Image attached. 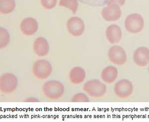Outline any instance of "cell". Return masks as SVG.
I'll return each instance as SVG.
<instances>
[{
	"label": "cell",
	"mask_w": 149,
	"mask_h": 122,
	"mask_svg": "<svg viewBox=\"0 0 149 122\" xmlns=\"http://www.w3.org/2000/svg\"><path fill=\"white\" fill-rule=\"evenodd\" d=\"M59 5L65 7L75 14L78 10L79 3L77 0H60Z\"/></svg>",
	"instance_id": "e0dca14e"
},
{
	"label": "cell",
	"mask_w": 149,
	"mask_h": 122,
	"mask_svg": "<svg viewBox=\"0 0 149 122\" xmlns=\"http://www.w3.org/2000/svg\"><path fill=\"white\" fill-rule=\"evenodd\" d=\"M86 78V73L83 68L75 67L70 71L69 78L73 85H80L83 83Z\"/></svg>",
	"instance_id": "5bb4252c"
},
{
	"label": "cell",
	"mask_w": 149,
	"mask_h": 122,
	"mask_svg": "<svg viewBox=\"0 0 149 122\" xmlns=\"http://www.w3.org/2000/svg\"><path fill=\"white\" fill-rule=\"evenodd\" d=\"M25 102H39V100H38L37 99L35 98L34 97H30L29 98L26 99Z\"/></svg>",
	"instance_id": "603a6c76"
},
{
	"label": "cell",
	"mask_w": 149,
	"mask_h": 122,
	"mask_svg": "<svg viewBox=\"0 0 149 122\" xmlns=\"http://www.w3.org/2000/svg\"><path fill=\"white\" fill-rule=\"evenodd\" d=\"M118 70L115 67L109 66L103 69L101 73V78L105 83L112 84L118 76Z\"/></svg>",
	"instance_id": "9a60e30c"
},
{
	"label": "cell",
	"mask_w": 149,
	"mask_h": 122,
	"mask_svg": "<svg viewBox=\"0 0 149 122\" xmlns=\"http://www.w3.org/2000/svg\"><path fill=\"white\" fill-rule=\"evenodd\" d=\"M10 34L8 31L3 27L0 28V47L1 49L5 47L9 44Z\"/></svg>",
	"instance_id": "ac0fdd59"
},
{
	"label": "cell",
	"mask_w": 149,
	"mask_h": 122,
	"mask_svg": "<svg viewBox=\"0 0 149 122\" xmlns=\"http://www.w3.org/2000/svg\"><path fill=\"white\" fill-rule=\"evenodd\" d=\"M144 27V19L140 14H131L126 18L125 27L131 33H138L142 31Z\"/></svg>",
	"instance_id": "277c9868"
},
{
	"label": "cell",
	"mask_w": 149,
	"mask_h": 122,
	"mask_svg": "<svg viewBox=\"0 0 149 122\" xmlns=\"http://www.w3.org/2000/svg\"><path fill=\"white\" fill-rule=\"evenodd\" d=\"M148 71H149V69H148Z\"/></svg>",
	"instance_id": "cb8c5ba5"
},
{
	"label": "cell",
	"mask_w": 149,
	"mask_h": 122,
	"mask_svg": "<svg viewBox=\"0 0 149 122\" xmlns=\"http://www.w3.org/2000/svg\"><path fill=\"white\" fill-rule=\"evenodd\" d=\"M32 71L36 78L39 80H46L52 73V66L49 61L38 60L32 65Z\"/></svg>",
	"instance_id": "3957f363"
},
{
	"label": "cell",
	"mask_w": 149,
	"mask_h": 122,
	"mask_svg": "<svg viewBox=\"0 0 149 122\" xmlns=\"http://www.w3.org/2000/svg\"><path fill=\"white\" fill-rule=\"evenodd\" d=\"M38 28V24L36 19L32 17L24 19L20 24V29L22 33L26 36L35 34Z\"/></svg>",
	"instance_id": "30bf717a"
},
{
	"label": "cell",
	"mask_w": 149,
	"mask_h": 122,
	"mask_svg": "<svg viewBox=\"0 0 149 122\" xmlns=\"http://www.w3.org/2000/svg\"><path fill=\"white\" fill-rule=\"evenodd\" d=\"M72 102H90V99L87 95L84 93H78L73 95L71 98Z\"/></svg>",
	"instance_id": "ffe728a7"
},
{
	"label": "cell",
	"mask_w": 149,
	"mask_h": 122,
	"mask_svg": "<svg viewBox=\"0 0 149 122\" xmlns=\"http://www.w3.org/2000/svg\"><path fill=\"white\" fill-rule=\"evenodd\" d=\"M33 50L38 57H45L49 53V43L45 38L42 37H37L33 44Z\"/></svg>",
	"instance_id": "7c38bea8"
},
{
	"label": "cell",
	"mask_w": 149,
	"mask_h": 122,
	"mask_svg": "<svg viewBox=\"0 0 149 122\" xmlns=\"http://www.w3.org/2000/svg\"><path fill=\"white\" fill-rule=\"evenodd\" d=\"M126 0H109L107 4H116L119 6H122L125 3Z\"/></svg>",
	"instance_id": "7402d4cb"
},
{
	"label": "cell",
	"mask_w": 149,
	"mask_h": 122,
	"mask_svg": "<svg viewBox=\"0 0 149 122\" xmlns=\"http://www.w3.org/2000/svg\"><path fill=\"white\" fill-rule=\"evenodd\" d=\"M134 62L138 66L144 67L149 63V49L145 47H140L134 52Z\"/></svg>",
	"instance_id": "8fae6325"
},
{
	"label": "cell",
	"mask_w": 149,
	"mask_h": 122,
	"mask_svg": "<svg viewBox=\"0 0 149 122\" xmlns=\"http://www.w3.org/2000/svg\"><path fill=\"white\" fill-rule=\"evenodd\" d=\"M15 0H0V12L3 15L10 14L15 9Z\"/></svg>",
	"instance_id": "2e32d148"
},
{
	"label": "cell",
	"mask_w": 149,
	"mask_h": 122,
	"mask_svg": "<svg viewBox=\"0 0 149 122\" xmlns=\"http://www.w3.org/2000/svg\"><path fill=\"white\" fill-rule=\"evenodd\" d=\"M42 90L46 98L50 100H58L64 95L65 87L60 81L51 80L43 85Z\"/></svg>",
	"instance_id": "6da1fadb"
},
{
	"label": "cell",
	"mask_w": 149,
	"mask_h": 122,
	"mask_svg": "<svg viewBox=\"0 0 149 122\" xmlns=\"http://www.w3.org/2000/svg\"><path fill=\"white\" fill-rule=\"evenodd\" d=\"M57 0H40L41 4L44 9L51 10L54 8L57 4Z\"/></svg>",
	"instance_id": "44dd1931"
},
{
	"label": "cell",
	"mask_w": 149,
	"mask_h": 122,
	"mask_svg": "<svg viewBox=\"0 0 149 122\" xmlns=\"http://www.w3.org/2000/svg\"><path fill=\"white\" fill-rule=\"evenodd\" d=\"M83 90L91 97L101 98L105 95L107 86L99 80H91L84 85Z\"/></svg>",
	"instance_id": "7a4b0ae2"
},
{
	"label": "cell",
	"mask_w": 149,
	"mask_h": 122,
	"mask_svg": "<svg viewBox=\"0 0 149 122\" xmlns=\"http://www.w3.org/2000/svg\"><path fill=\"white\" fill-rule=\"evenodd\" d=\"M17 78L12 73H7L0 77V91L3 94H10L17 87Z\"/></svg>",
	"instance_id": "5b68a950"
},
{
	"label": "cell",
	"mask_w": 149,
	"mask_h": 122,
	"mask_svg": "<svg viewBox=\"0 0 149 122\" xmlns=\"http://www.w3.org/2000/svg\"><path fill=\"white\" fill-rule=\"evenodd\" d=\"M81 3L92 7H102L107 5L109 0H78Z\"/></svg>",
	"instance_id": "d6986e66"
},
{
	"label": "cell",
	"mask_w": 149,
	"mask_h": 122,
	"mask_svg": "<svg viewBox=\"0 0 149 122\" xmlns=\"http://www.w3.org/2000/svg\"><path fill=\"white\" fill-rule=\"evenodd\" d=\"M113 90L115 95L119 98H126L131 95L133 91V86L130 80L124 79L116 83Z\"/></svg>",
	"instance_id": "ba28073f"
},
{
	"label": "cell",
	"mask_w": 149,
	"mask_h": 122,
	"mask_svg": "<svg viewBox=\"0 0 149 122\" xmlns=\"http://www.w3.org/2000/svg\"><path fill=\"white\" fill-rule=\"evenodd\" d=\"M109 61L116 65H123L127 61V54L123 48L115 45L112 46L108 52Z\"/></svg>",
	"instance_id": "52a82bcc"
},
{
	"label": "cell",
	"mask_w": 149,
	"mask_h": 122,
	"mask_svg": "<svg viewBox=\"0 0 149 122\" xmlns=\"http://www.w3.org/2000/svg\"><path fill=\"white\" fill-rule=\"evenodd\" d=\"M66 27L70 34L74 37H79L85 31V24L82 19L78 17H73L68 19Z\"/></svg>",
	"instance_id": "8992f818"
},
{
	"label": "cell",
	"mask_w": 149,
	"mask_h": 122,
	"mask_svg": "<svg viewBox=\"0 0 149 122\" xmlns=\"http://www.w3.org/2000/svg\"><path fill=\"white\" fill-rule=\"evenodd\" d=\"M106 37L111 44L119 42L122 38V31L120 27L116 24H111L107 27Z\"/></svg>",
	"instance_id": "4fadbf2b"
},
{
	"label": "cell",
	"mask_w": 149,
	"mask_h": 122,
	"mask_svg": "<svg viewBox=\"0 0 149 122\" xmlns=\"http://www.w3.org/2000/svg\"><path fill=\"white\" fill-rule=\"evenodd\" d=\"M122 15L120 6L116 4H107L102 11V17L107 21H114L119 19Z\"/></svg>",
	"instance_id": "9c48e42d"
}]
</instances>
